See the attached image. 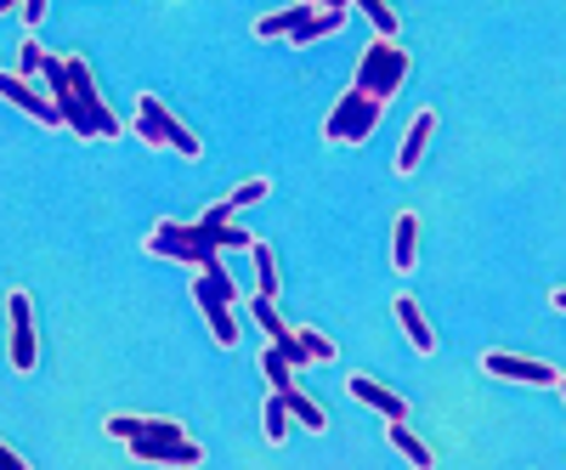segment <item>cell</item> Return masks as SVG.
Listing matches in <instances>:
<instances>
[{
	"instance_id": "10",
	"label": "cell",
	"mask_w": 566,
	"mask_h": 470,
	"mask_svg": "<svg viewBox=\"0 0 566 470\" xmlns=\"http://www.w3.org/2000/svg\"><path fill=\"white\" fill-rule=\"evenodd\" d=\"M482 368L493 380H510V386H555L560 380L555 363H538V357H522V352H482Z\"/></svg>"
},
{
	"instance_id": "28",
	"label": "cell",
	"mask_w": 566,
	"mask_h": 470,
	"mask_svg": "<svg viewBox=\"0 0 566 470\" xmlns=\"http://www.w3.org/2000/svg\"><path fill=\"white\" fill-rule=\"evenodd\" d=\"M0 470H29V459H23V453H12L7 442H0Z\"/></svg>"
},
{
	"instance_id": "19",
	"label": "cell",
	"mask_w": 566,
	"mask_h": 470,
	"mask_svg": "<svg viewBox=\"0 0 566 470\" xmlns=\"http://www.w3.org/2000/svg\"><path fill=\"white\" fill-rule=\"evenodd\" d=\"M283 408H290V419L295 426H306V431H328V414L306 397V391H295V386H283Z\"/></svg>"
},
{
	"instance_id": "22",
	"label": "cell",
	"mask_w": 566,
	"mask_h": 470,
	"mask_svg": "<svg viewBox=\"0 0 566 470\" xmlns=\"http://www.w3.org/2000/svg\"><path fill=\"white\" fill-rule=\"evenodd\" d=\"M250 255H255V295H272L277 301V255H272V244H250Z\"/></svg>"
},
{
	"instance_id": "9",
	"label": "cell",
	"mask_w": 566,
	"mask_h": 470,
	"mask_svg": "<svg viewBox=\"0 0 566 470\" xmlns=\"http://www.w3.org/2000/svg\"><path fill=\"white\" fill-rule=\"evenodd\" d=\"M0 103H12L18 114H29V119H40V125H52V130H63V114H57V103L45 97V85H34L29 74L0 69Z\"/></svg>"
},
{
	"instance_id": "1",
	"label": "cell",
	"mask_w": 566,
	"mask_h": 470,
	"mask_svg": "<svg viewBox=\"0 0 566 470\" xmlns=\"http://www.w3.org/2000/svg\"><path fill=\"white\" fill-rule=\"evenodd\" d=\"M255 232L239 227V210L227 199L210 205L199 221H154V232L142 239V250L159 255V261H176L187 272H221V250H250Z\"/></svg>"
},
{
	"instance_id": "2",
	"label": "cell",
	"mask_w": 566,
	"mask_h": 470,
	"mask_svg": "<svg viewBox=\"0 0 566 470\" xmlns=\"http://www.w3.org/2000/svg\"><path fill=\"white\" fill-rule=\"evenodd\" d=\"M40 80H45V97L57 103L69 136H80V143H114V136H125V125L108 114L97 80H91V63H85V58H57V52H45Z\"/></svg>"
},
{
	"instance_id": "20",
	"label": "cell",
	"mask_w": 566,
	"mask_h": 470,
	"mask_svg": "<svg viewBox=\"0 0 566 470\" xmlns=\"http://www.w3.org/2000/svg\"><path fill=\"white\" fill-rule=\"evenodd\" d=\"M290 426H295V419H290V408H283V391H272V397H266V408H261V437H266L272 448H283Z\"/></svg>"
},
{
	"instance_id": "17",
	"label": "cell",
	"mask_w": 566,
	"mask_h": 470,
	"mask_svg": "<svg viewBox=\"0 0 566 470\" xmlns=\"http://www.w3.org/2000/svg\"><path fill=\"white\" fill-rule=\"evenodd\" d=\"M312 18V7H306V0H290V7H283V12H272V18H261L255 23V40H290L301 23Z\"/></svg>"
},
{
	"instance_id": "14",
	"label": "cell",
	"mask_w": 566,
	"mask_h": 470,
	"mask_svg": "<svg viewBox=\"0 0 566 470\" xmlns=\"http://www.w3.org/2000/svg\"><path fill=\"white\" fill-rule=\"evenodd\" d=\"M103 431L114 442H136V437H148V431H181V426H176V419H159V414H108Z\"/></svg>"
},
{
	"instance_id": "30",
	"label": "cell",
	"mask_w": 566,
	"mask_h": 470,
	"mask_svg": "<svg viewBox=\"0 0 566 470\" xmlns=\"http://www.w3.org/2000/svg\"><path fill=\"white\" fill-rule=\"evenodd\" d=\"M306 7H352V0H306Z\"/></svg>"
},
{
	"instance_id": "25",
	"label": "cell",
	"mask_w": 566,
	"mask_h": 470,
	"mask_svg": "<svg viewBox=\"0 0 566 470\" xmlns=\"http://www.w3.org/2000/svg\"><path fill=\"white\" fill-rule=\"evenodd\" d=\"M266 194H272V181H266V176H250V181H239V187L227 194V205H232V210H250V205H261Z\"/></svg>"
},
{
	"instance_id": "6",
	"label": "cell",
	"mask_w": 566,
	"mask_h": 470,
	"mask_svg": "<svg viewBox=\"0 0 566 470\" xmlns=\"http://www.w3.org/2000/svg\"><path fill=\"white\" fill-rule=\"evenodd\" d=\"M136 136H142L148 148H165V154H181V159H199V154H205V143L193 136V125H181V119L154 97V91H142V97H136Z\"/></svg>"
},
{
	"instance_id": "4",
	"label": "cell",
	"mask_w": 566,
	"mask_h": 470,
	"mask_svg": "<svg viewBox=\"0 0 566 470\" xmlns=\"http://www.w3.org/2000/svg\"><path fill=\"white\" fill-rule=\"evenodd\" d=\"M193 306L205 312L210 341H216L221 352L239 346L244 323H239V284H232V272H193Z\"/></svg>"
},
{
	"instance_id": "23",
	"label": "cell",
	"mask_w": 566,
	"mask_h": 470,
	"mask_svg": "<svg viewBox=\"0 0 566 470\" xmlns=\"http://www.w3.org/2000/svg\"><path fill=\"white\" fill-rule=\"evenodd\" d=\"M295 341H301V352H306V363H335V357H340V346H335V341H328V335H323V328H306V323H301V328H295Z\"/></svg>"
},
{
	"instance_id": "7",
	"label": "cell",
	"mask_w": 566,
	"mask_h": 470,
	"mask_svg": "<svg viewBox=\"0 0 566 470\" xmlns=\"http://www.w3.org/2000/svg\"><path fill=\"white\" fill-rule=\"evenodd\" d=\"M130 448V459L136 464H176V470H199L210 453H205V442H193L187 431H148V437H136V442H125Z\"/></svg>"
},
{
	"instance_id": "12",
	"label": "cell",
	"mask_w": 566,
	"mask_h": 470,
	"mask_svg": "<svg viewBox=\"0 0 566 470\" xmlns=\"http://www.w3.org/2000/svg\"><path fill=\"white\" fill-rule=\"evenodd\" d=\"M391 317H397L402 341H408L419 357H431V352H437V328H431V317L419 312V301H413V295H397V301H391Z\"/></svg>"
},
{
	"instance_id": "5",
	"label": "cell",
	"mask_w": 566,
	"mask_h": 470,
	"mask_svg": "<svg viewBox=\"0 0 566 470\" xmlns=\"http://www.w3.org/2000/svg\"><path fill=\"white\" fill-rule=\"evenodd\" d=\"M380 119H386V103H374V97H363V91H340L335 97V108H328V119H323V143H335V148H363L374 130H380Z\"/></svg>"
},
{
	"instance_id": "18",
	"label": "cell",
	"mask_w": 566,
	"mask_h": 470,
	"mask_svg": "<svg viewBox=\"0 0 566 470\" xmlns=\"http://www.w3.org/2000/svg\"><path fill=\"white\" fill-rule=\"evenodd\" d=\"M386 437H391V448H397L408 464H419V470H431V464H437L431 442H424V437H413V431H408V419H391V431H386Z\"/></svg>"
},
{
	"instance_id": "26",
	"label": "cell",
	"mask_w": 566,
	"mask_h": 470,
	"mask_svg": "<svg viewBox=\"0 0 566 470\" xmlns=\"http://www.w3.org/2000/svg\"><path fill=\"white\" fill-rule=\"evenodd\" d=\"M40 63H45L40 34H23V69H18V74H29V80H34V74H40Z\"/></svg>"
},
{
	"instance_id": "15",
	"label": "cell",
	"mask_w": 566,
	"mask_h": 470,
	"mask_svg": "<svg viewBox=\"0 0 566 470\" xmlns=\"http://www.w3.org/2000/svg\"><path fill=\"white\" fill-rule=\"evenodd\" d=\"M346 12H352V7H312V18H306L290 40H283V45H317V40H328V34H340Z\"/></svg>"
},
{
	"instance_id": "21",
	"label": "cell",
	"mask_w": 566,
	"mask_h": 470,
	"mask_svg": "<svg viewBox=\"0 0 566 470\" xmlns=\"http://www.w3.org/2000/svg\"><path fill=\"white\" fill-rule=\"evenodd\" d=\"M352 7L374 23V34H386V40H402V23H397V12H391V0H352Z\"/></svg>"
},
{
	"instance_id": "13",
	"label": "cell",
	"mask_w": 566,
	"mask_h": 470,
	"mask_svg": "<svg viewBox=\"0 0 566 470\" xmlns=\"http://www.w3.org/2000/svg\"><path fill=\"white\" fill-rule=\"evenodd\" d=\"M431 130H437V114L431 108H419L408 119V136H402V148H397V176H413L419 159H424V143H431Z\"/></svg>"
},
{
	"instance_id": "31",
	"label": "cell",
	"mask_w": 566,
	"mask_h": 470,
	"mask_svg": "<svg viewBox=\"0 0 566 470\" xmlns=\"http://www.w3.org/2000/svg\"><path fill=\"white\" fill-rule=\"evenodd\" d=\"M23 7V0H0V18H7V12H18Z\"/></svg>"
},
{
	"instance_id": "3",
	"label": "cell",
	"mask_w": 566,
	"mask_h": 470,
	"mask_svg": "<svg viewBox=\"0 0 566 470\" xmlns=\"http://www.w3.org/2000/svg\"><path fill=\"white\" fill-rule=\"evenodd\" d=\"M408 69H413L408 45H402V40H386V34H374V40L363 45L357 69H352V91H363V97H374V103L391 108V97L402 91Z\"/></svg>"
},
{
	"instance_id": "11",
	"label": "cell",
	"mask_w": 566,
	"mask_h": 470,
	"mask_svg": "<svg viewBox=\"0 0 566 470\" xmlns=\"http://www.w3.org/2000/svg\"><path fill=\"white\" fill-rule=\"evenodd\" d=\"M346 397L352 403H363V408H374L391 426V419H408V397H397L391 386H380V380H368V374H352L346 380Z\"/></svg>"
},
{
	"instance_id": "8",
	"label": "cell",
	"mask_w": 566,
	"mask_h": 470,
	"mask_svg": "<svg viewBox=\"0 0 566 470\" xmlns=\"http://www.w3.org/2000/svg\"><path fill=\"white\" fill-rule=\"evenodd\" d=\"M7 352H12V374H34L40 368V328H34L29 290L7 295Z\"/></svg>"
},
{
	"instance_id": "29",
	"label": "cell",
	"mask_w": 566,
	"mask_h": 470,
	"mask_svg": "<svg viewBox=\"0 0 566 470\" xmlns=\"http://www.w3.org/2000/svg\"><path fill=\"white\" fill-rule=\"evenodd\" d=\"M549 306H555V312H566V290H549Z\"/></svg>"
},
{
	"instance_id": "16",
	"label": "cell",
	"mask_w": 566,
	"mask_h": 470,
	"mask_svg": "<svg viewBox=\"0 0 566 470\" xmlns=\"http://www.w3.org/2000/svg\"><path fill=\"white\" fill-rule=\"evenodd\" d=\"M391 267L397 272H413L419 267V216L413 210H402L397 227H391Z\"/></svg>"
},
{
	"instance_id": "27",
	"label": "cell",
	"mask_w": 566,
	"mask_h": 470,
	"mask_svg": "<svg viewBox=\"0 0 566 470\" xmlns=\"http://www.w3.org/2000/svg\"><path fill=\"white\" fill-rule=\"evenodd\" d=\"M18 12H23V29L34 34V29H40L45 18H52V0H23V7H18Z\"/></svg>"
},
{
	"instance_id": "24",
	"label": "cell",
	"mask_w": 566,
	"mask_h": 470,
	"mask_svg": "<svg viewBox=\"0 0 566 470\" xmlns=\"http://www.w3.org/2000/svg\"><path fill=\"white\" fill-rule=\"evenodd\" d=\"M261 368H266V380H272V391H283V386H295V363L283 357V346H266V352H261Z\"/></svg>"
}]
</instances>
